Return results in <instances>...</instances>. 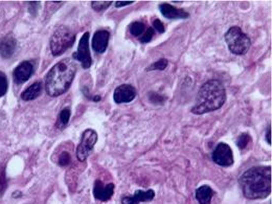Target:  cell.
<instances>
[{
  "label": "cell",
  "instance_id": "1",
  "mask_svg": "<svg viewBox=\"0 0 272 204\" xmlns=\"http://www.w3.org/2000/svg\"><path fill=\"white\" fill-rule=\"evenodd\" d=\"M239 183L246 198H267L271 194V167L259 166L248 169L241 175Z\"/></svg>",
  "mask_w": 272,
  "mask_h": 204
},
{
  "label": "cell",
  "instance_id": "11",
  "mask_svg": "<svg viewBox=\"0 0 272 204\" xmlns=\"http://www.w3.org/2000/svg\"><path fill=\"white\" fill-rule=\"evenodd\" d=\"M110 39V33L106 30H100L95 33L92 37V49L97 54H103L108 47V42Z\"/></svg>",
  "mask_w": 272,
  "mask_h": 204
},
{
  "label": "cell",
  "instance_id": "30",
  "mask_svg": "<svg viewBox=\"0 0 272 204\" xmlns=\"http://www.w3.org/2000/svg\"><path fill=\"white\" fill-rule=\"evenodd\" d=\"M266 140L269 144H271V126L268 127L267 129V133H266Z\"/></svg>",
  "mask_w": 272,
  "mask_h": 204
},
{
  "label": "cell",
  "instance_id": "13",
  "mask_svg": "<svg viewBox=\"0 0 272 204\" xmlns=\"http://www.w3.org/2000/svg\"><path fill=\"white\" fill-rule=\"evenodd\" d=\"M114 193V184L109 183L104 185L101 180H96L95 186H93V196L96 199L101 201H108L111 199Z\"/></svg>",
  "mask_w": 272,
  "mask_h": 204
},
{
  "label": "cell",
  "instance_id": "24",
  "mask_svg": "<svg viewBox=\"0 0 272 204\" xmlns=\"http://www.w3.org/2000/svg\"><path fill=\"white\" fill-rule=\"evenodd\" d=\"M154 33H155V30L153 28L147 29L146 32H144L139 37V41L141 43H149V42L153 39V37H154Z\"/></svg>",
  "mask_w": 272,
  "mask_h": 204
},
{
  "label": "cell",
  "instance_id": "4",
  "mask_svg": "<svg viewBox=\"0 0 272 204\" xmlns=\"http://www.w3.org/2000/svg\"><path fill=\"white\" fill-rule=\"evenodd\" d=\"M225 42L229 50L237 56L245 55L251 46L249 37L239 27H232L226 32Z\"/></svg>",
  "mask_w": 272,
  "mask_h": 204
},
{
  "label": "cell",
  "instance_id": "26",
  "mask_svg": "<svg viewBox=\"0 0 272 204\" xmlns=\"http://www.w3.org/2000/svg\"><path fill=\"white\" fill-rule=\"evenodd\" d=\"M149 99L153 104H156V105H159V104L163 105L167 100L166 97L160 96V95H158V93H155V92H151L149 96Z\"/></svg>",
  "mask_w": 272,
  "mask_h": 204
},
{
  "label": "cell",
  "instance_id": "10",
  "mask_svg": "<svg viewBox=\"0 0 272 204\" xmlns=\"http://www.w3.org/2000/svg\"><path fill=\"white\" fill-rule=\"evenodd\" d=\"M34 73V66L29 61H23L17 66L13 72V79L16 84L27 82Z\"/></svg>",
  "mask_w": 272,
  "mask_h": 204
},
{
  "label": "cell",
  "instance_id": "17",
  "mask_svg": "<svg viewBox=\"0 0 272 204\" xmlns=\"http://www.w3.org/2000/svg\"><path fill=\"white\" fill-rule=\"evenodd\" d=\"M42 88H43V85H42L41 82L34 83L21 93V99L27 102L35 100L41 95Z\"/></svg>",
  "mask_w": 272,
  "mask_h": 204
},
{
  "label": "cell",
  "instance_id": "8",
  "mask_svg": "<svg viewBox=\"0 0 272 204\" xmlns=\"http://www.w3.org/2000/svg\"><path fill=\"white\" fill-rule=\"evenodd\" d=\"M89 36L90 35L88 32L84 34L79 42L78 50H76V53L73 54V59L81 62L84 69H88L92 64V59L89 49Z\"/></svg>",
  "mask_w": 272,
  "mask_h": 204
},
{
  "label": "cell",
  "instance_id": "21",
  "mask_svg": "<svg viewBox=\"0 0 272 204\" xmlns=\"http://www.w3.org/2000/svg\"><path fill=\"white\" fill-rule=\"evenodd\" d=\"M7 89H8V82H7L6 75L2 71H0V98L5 96Z\"/></svg>",
  "mask_w": 272,
  "mask_h": 204
},
{
  "label": "cell",
  "instance_id": "19",
  "mask_svg": "<svg viewBox=\"0 0 272 204\" xmlns=\"http://www.w3.org/2000/svg\"><path fill=\"white\" fill-rule=\"evenodd\" d=\"M146 25L141 21H135L132 22L129 27V32L132 36L134 37H140L142 34L146 32Z\"/></svg>",
  "mask_w": 272,
  "mask_h": 204
},
{
  "label": "cell",
  "instance_id": "22",
  "mask_svg": "<svg viewBox=\"0 0 272 204\" xmlns=\"http://www.w3.org/2000/svg\"><path fill=\"white\" fill-rule=\"evenodd\" d=\"M168 66V60L166 59H160L157 62H155L154 64H152L151 66H149L147 68V70H165Z\"/></svg>",
  "mask_w": 272,
  "mask_h": 204
},
{
  "label": "cell",
  "instance_id": "14",
  "mask_svg": "<svg viewBox=\"0 0 272 204\" xmlns=\"http://www.w3.org/2000/svg\"><path fill=\"white\" fill-rule=\"evenodd\" d=\"M155 197V192L153 190L136 191L132 196H125L122 198V204H139L140 202L152 201Z\"/></svg>",
  "mask_w": 272,
  "mask_h": 204
},
{
  "label": "cell",
  "instance_id": "15",
  "mask_svg": "<svg viewBox=\"0 0 272 204\" xmlns=\"http://www.w3.org/2000/svg\"><path fill=\"white\" fill-rule=\"evenodd\" d=\"M16 48L17 40L12 35H7L0 41V55L4 59L11 58L15 54Z\"/></svg>",
  "mask_w": 272,
  "mask_h": 204
},
{
  "label": "cell",
  "instance_id": "28",
  "mask_svg": "<svg viewBox=\"0 0 272 204\" xmlns=\"http://www.w3.org/2000/svg\"><path fill=\"white\" fill-rule=\"evenodd\" d=\"M153 29L156 30V31H157L158 33H160V34L165 33V31H166L164 23L161 22L159 19H155L154 21H153Z\"/></svg>",
  "mask_w": 272,
  "mask_h": 204
},
{
  "label": "cell",
  "instance_id": "6",
  "mask_svg": "<svg viewBox=\"0 0 272 204\" xmlns=\"http://www.w3.org/2000/svg\"><path fill=\"white\" fill-rule=\"evenodd\" d=\"M97 141H98V134L95 130L87 129L84 131L81 142L78 146V149H76V157H78L80 161L83 163V161L87 159Z\"/></svg>",
  "mask_w": 272,
  "mask_h": 204
},
{
  "label": "cell",
  "instance_id": "3",
  "mask_svg": "<svg viewBox=\"0 0 272 204\" xmlns=\"http://www.w3.org/2000/svg\"><path fill=\"white\" fill-rule=\"evenodd\" d=\"M76 65L70 59H63L53 66L45 78V90L50 97H59L65 93L74 79Z\"/></svg>",
  "mask_w": 272,
  "mask_h": 204
},
{
  "label": "cell",
  "instance_id": "27",
  "mask_svg": "<svg viewBox=\"0 0 272 204\" xmlns=\"http://www.w3.org/2000/svg\"><path fill=\"white\" fill-rule=\"evenodd\" d=\"M6 177H5V173L4 171L1 172L0 174V195H2L6 189Z\"/></svg>",
  "mask_w": 272,
  "mask_h": 204
},
{
  "label": "cell",
  "instance_id": "9",
  "mask_svg": "<svg viewBox=\"0 0 272 204\" xmlns=\"http://www.w3.org/2000/svg\"><path fill=\"white\" fill-rule=\"evenodd\" d=\"M136 95L137 92L132 85L123 84L114 90L113 100L116 104H127L132 102L136 98Z\"/></svg>",
  "mask_w": 272,
  "mask_h": 204
},
{
  "label": "cell",
  "instance_id": "2",
  "mask_svg": "<svg viewBox=\"0 0 272 204\" xmlns=\"http://www.w3.org/2000/svg\"><path fill=\"white\" fill-rule=\"evenodd\" d=\"M225 101L226 90L223 84L218 80H209L200 87L192 112L200 115L216 111L224 105Z\"/></svg>",
  "mask_w": 272,
  "mask_h": 204
},
{
  "label": "cell",
  "instance_id": "23",
  "mask_svg": "<svg viewBox=\"0 0 272 204\" xmlns=\"http://www.w3.org/2000/svg\"><path fill=\"white\" fill-rule=\"evenodd\" d=\"M111 1H92L91 6L97 12H103L111 5Z\"/></svg>",
  "mask_w": 272,
  "mask_h": 204
},
{
  "label": "cell",
  "instance_id": "20",
  "mask_svg": "<svg viewBox=\"0 0 272 204\" xmlns=\"http://www.w3.org/2000/svg\"><path fill=\"white\" fill-rule=\"evenodd\" d=\"M251 141V137L248 133L241 134L237 139V146L239 149H245Z\"/></svg>",
  "mask_w": 272,
  "mask_h": 204
},
{
  "label": "cell",
  "instance_id": "5",
  "mask_svg": "<svg viewBox=\"0 0 272 204\" xmlns=\"http://www.w3.org/2000/svg\"><path fill=\"white\" fill-rule=\"evenodd\" d=\"M75 41V33L67 27L58 28L50 38V50L54 56H60L69 49Z\"/></svg>",
  "mask_w": 272,
  "mask_h": 204
},
{
  "label": "cell",
  "instance_id": "12",
  "mask_svg": "<svg viewBox=\"0 0 272 204\" xmlns=\"http://www.w3.org/2000/svg\"><path fill=\"white\" fill-rule=\"evenodd\" d=\"M159 11L165 18L167 19H186L190 17V14L188 12H185L184 10H181V8L175 7L169 3H161L159 4Z\"/></svg>",
  "mask_w": 272,
  "mask_h": 204
},
{
  "label": "cell",
  "instance_id": "16",
  "mask_svg": "<svg viewBox=\"0 0 272 204\" xmlns=\"http://www.w3.org/2000/svg\"><path fill=\"white\" fill-rule=\"evenodd\" d=\"M195 196L199 204H210L212 196H214V191L209 185H202L196 190Z\"/></svg>",
  "mask_w": 272,
  "mask_h": 204
},
{
  "label": "cell",
  "instance_id": "25",
  "mask_svg": "<svg viewBox=\"0 0 272 204\" xmlns=\"http://www.w3.org/2000/svg\"><path fill=\"white\" fill-rule=\"evenodd\" d=\"M71 163V156L68 152H62L60 156H59V160L58 164L60 165L61 167H66Z\"/></svg>",
  "mask_w": 272,
  "mask_h": 204
},
{
  "label": "cell",
  "instance_id": "7",
  "mask_svg": "<svg viewBox=\"0 0 272 204\" xmlns=\"http://www.w3.org/2000/svg\"><path fill=\"white\" fill-rule=\"evenodd\" d=\"M212 161L221 167H231L234 164V154L233 150L229 144L220 142L211 153Z\"/></svg>",
  "mask_w": 272,
  "mask_h": 204
},
{
  "label": "cell",
  "instance_id": "29",
  "mask_svg": "<svg viewBox=\"0 0 272 204\" xmlns=\"http://www.w3.org/2000/svg\"><path fill=\"white\" fill-rule=\"evenodd\" d=\"M132 3H134V1H116L115 6L116 7H122V6H126V5H130Z\"/></svg>",
  "mask_w": 272,
  "mask_h": 204
},
{
  "label": "cell",
  "instance_id": "18",
  "mask_svg": "<svg viewBox=\"0 0 272 204\" xmlns=\"http://www.w3.org/2000/svg\"><path fill=\"white\" fill-rule=\"evenodd\" d=\"M70 115H71L70 109L69 108H64L58 116V121H57V124H56L57 128L63 130L65 127L68 125V123H69Z\"/></svg>",
  "mask_w": 272,
  "mask_h": 204
}]
</instances>
